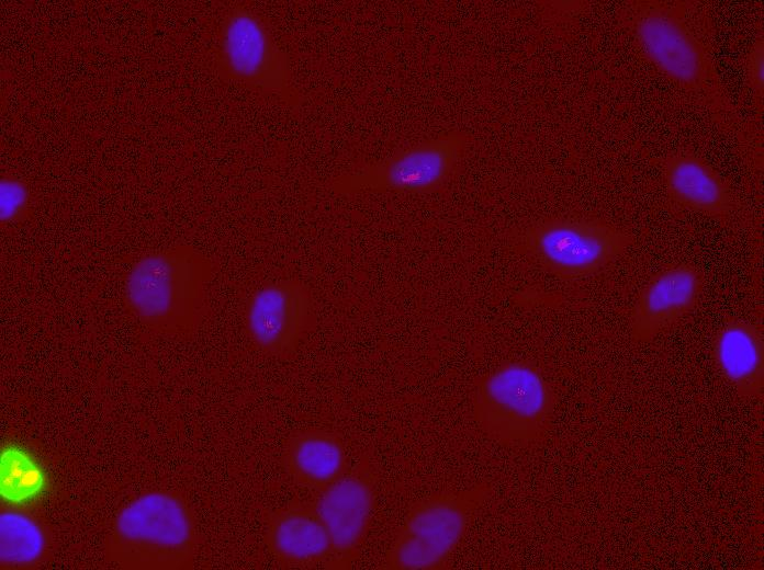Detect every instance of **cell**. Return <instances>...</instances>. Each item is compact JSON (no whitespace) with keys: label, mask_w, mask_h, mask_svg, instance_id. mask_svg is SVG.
Segmentation results:
<instances>
[{"label":"cell","mask_w":764,"mask_h":570,"mask_svg":"<svg viewBox=\"0 0 764 570\" xmlns=\"http://www.w3.org/2000/svg\"><path fill=\"white\" fill-rule=\"evenodd\" d=\"M209 260L189 246L147 254L130 270L124 283L130 310L162 332L194 329L203 317Z\"/></svg>","instance_id":"obj_1"},{"label":"cell","mask_w":764,"mask_h":570,"mask_svg":"<svg viewBox=\"0 0 764 570\" xmlns=\"http://www.w3.org/2000/svg\"><path fill=\"white\" fill-rule=\"evenodd\" d=\"M557 396L535 364L513 360L481 376L471 395L472 415L479 428L496 443L529 447L549 431Z\"/></svg>","instance_id":"obj_2"},{"label":"cell","mask_w":764,"mask_h":570,"mask_svg":"<svg viewBox=\"0 0 764 570\" xmlns=\"http://www.w3.org/2000/svg\"><path fill=\"white\" fill-rule=\"evenodd\" d=\"M491 492V486L483 482L463 490L437 492L416 501L386 552L383 568L435 570L447 567Z\"/></svg>","instance_id":"obj_3"},{"label":"cell","mask_w":764,"mask_h":570,"mask_svg":"<svg viewBox=\"0 0 764 570\" xmlns=\"http://www.w3.org/2000/svg\"><path fill=\"white\" fill-rule=\"evenodd\" d=\"M216 68L226 81L272 95L292 110L301 106L286 54L261 16L249 9L235 8L222 22Z\"/></svg>","instance_id":"obj_4"},{"label":"cell","mask_w":764,"mask_h":570,"mask_svg":"<svg viewBox=\"0 0 764 570\" xmlns=\"http://www.w3.org/2000/svg\"><path fill=\"white\" fill-rule=\"evenodd\" d=\"M633 242L627 231L599 219L550 218L520 236L525 253L549 273L564 280L593 275Z\"/></svg>","instance_id":"obj_5"},{"label":"cell","mask_w":764,"mask_h":570,"mask_svg":"<svg viewBox=\"0 0 764 570\" xmlns=\"http://www.w3.org/2000/svg\"><path fill=\"white\" fill-rule=\"evenodd\" d=\"M465 137L450 133L402 149L380 161L344 172L328 182L330 192L427 193L442 185L462 156Z\"/></svg>","instance_id":"obj_6"},{"label":"cell","mask_w":764,"mask_h":570,"mask_svg":"<svg viewBox=\"0 0 764 570\" xmlns=\"http://www.w3.org/2000/svg\"><path fill=\"white\" fill-rule=\"evenodd\" d=\"M314 300L300 281L281 280L255 290L245 307V328L252 343L274 357L292 355L311 329Z\"/></svg>","instance_id":"obj_7"},{"label":"cell","mask_w":764,"mask_h":570,"mask_svg":"<svg viewBox=\"0 0 764 570\" xmlns=\"http://www.w3.org/2000/svg\"><path fill=\"white\" fill-rule=\"evenodd\" d=\"M332 545L327 566L348 568L367 536L375 506L374 475L360 463L319 491L314 503Z\"/></svg>","instance_id":"obj_8"},{"label":"cell","mask_w":764,"mask_h":570,"mask_svg":"<svg viewBox=\"0 0 764 570\" xmlns=\"http://www.w3.org/2000/svg\"><path fill=\"white\" fill-rule=\"evenodd\" d=\"M115 529L128 543L166 554L173 565L182 566L192 556L194 518L188 504L176 494L154 492L136 498L120 512Z\"/></svg>","instance_id":"obj_9"},{"label":"cell","mask_w":764,"mask_h":570,"mask_svg":"<svg viewBox=\"0 0 764 570\" xmlns=\"http://www.w3.org/2000/svg\"><path fill=\"white\" fill-rule=\"evenodd\" d=\"M705 289L703 271L677 263L659 271L641 290L630 315V335L637 343L653 340L698 305Z\"/></svg>","instance_id":"obj_10"},{"label":"cell","mask_w":764,"mask_h":570,"mask_svg":"<svg viewBox=\"0 0 764 570\" xmlns=\"http://www.w3.org/2000/svg\"><path fill=\"white\" fill-rule=\"evenodd\" d=\"M636 32L649 59L673 81L687 88L706 81V50L678 19L663 11H650L638 19Z\"/></svg>","instance_id":"obj_11"},{"label":"cell","mask_w":764,"mask_h":570,"mask_svg":"<svg viewBox=\"0 0 764 570\" xmlns=\"http://www.w3.org/2000/svg\"><path fill=\"white\" fill-rule=\"evenodd\" d=\"M265 542L269 552L288 566L328 563L332 555L329 536L314 504L295 502L274 511L267 522Z\"/></svg>","instance_id":"obj_12"},{"label":"cell","mask_w":764,"mask_h":570,"mask_svg":"<svg viewBox=\"0 0 764 570\" xmlns=\"http://www.w3.org/2000/svg\"><path fill=\"white\" fill-rule=\"evenodd\" d=\"M710 354L719 375L741 398L762 395L764 342L756 326L741 319L726 320L711 339Z\"/></svg>","instance_id":"obj_13"},{"label":"cell","mask_w":764,"mask_h":570,"mask_svg":"<svg viewBox=\"0 0 764 570\" xmlns=\"http://www.w3.org/2000/svg\"><path fill=\"white\" fill-rule=\"evenodd\" d=\"M281 463L296 485L318 492L349 468L340 437L319 428L301 429L291 434L284 443Z\"/></svg>","instance_id":"obj_14"},{"label":"cell","mask_w":764,"mask_h":570,"mask_svg":"<svg viewBox=\"0 0 764 570\" xmlns=\"http://www.w3.org/2000/svg\"><path fill=\"white\" fill-rule=\"evenodd\" d=\"M668 195L686 209L715 219L727 218L732 198L723 179L704 159L694 153H676L664 163Z\"/></svg>","instance_id":"obj_15"},{"label":"cell","mask_w":764,"mask_h":570,"mask_svg":"<svg viewBox=\"0 0 764 570\" xmlns=\"http://www.w3.org/2000/svg\"><path fill=\"white\" fill-rule=\"evenodd\" d=\"M45 489L46 477L37 459L23 447L7 445L1 453V493L5 501L27 505Z\"/></svg>","instance_id":"obj_16"},{"label":"cell","mask_w":764,"mask_h":570,"mask_svg":"<svg viewBox=\"0 0 764 570\" xmlns=\"http://www.w3.org/2000/svg\"><path fill=\"white\" fill-rule=\"evenodd\" d=\"M1 559L10 565H25L36 560L44 549V536L30 517L5 512L1 515Z\"/></svg>","instance_id":"obj_17"},{"label":"cell","mask_w":764,"mask_h":570,"mask_svg":"<svg viewBox=\"0 0 764 570\" xmlns=\"http://www.w3.org/2000/svg\"><path fill=\"white\" fill-rule=\"evenodd\" d=\"M29 202L25 184L13 178H4L0 183V216L2 223L13 221L24 214Z\"/></svg>","instance_id":"obj_18"},{"label":"cell","mask_w":764,"mask_h":570,"mask_svg":"<svg viewBox=\"0 0 764 570\" xmlns=\"http://www.w3.org/2000/svg\"><path fill=\"white\" fill-rule=\"evenodd\" d=\"M746 75L751 87L762 93L764 87V49L763 42L753 45L746 64Z\"/></svg>","instance_id":"obj_19"}]
</instances>
